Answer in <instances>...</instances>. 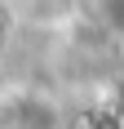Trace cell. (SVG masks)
Wrapping results in <instances>:
<instances>
[{"label":"cell","instance_id":"1","mask_svg":"<svg viewBox=\"0 0 124 129\" xmlns=\"http://www.w3.org/2000/svg\"><path fill=\"white\" fill-rule=\"evenodd\" d=\"M31 5H36L40 18H67V13H75L80 0H31Z\"/></svg>","mask_w":124,"mask_h":129}]
</instances>
